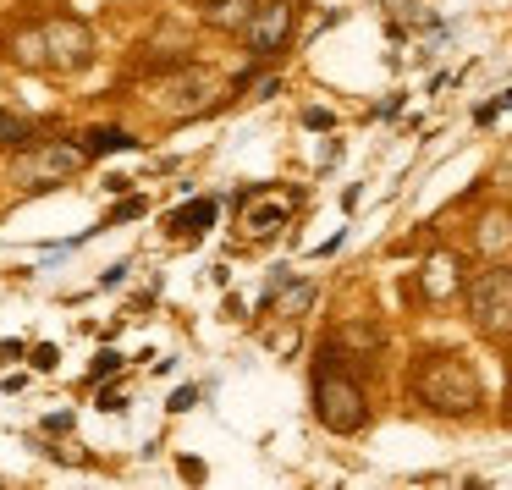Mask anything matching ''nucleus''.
<instances>
[{"label": "nucleus", "instance_id": "1", "mask_svg": "<svg viewBox=\"0 0 512 490\" xmlns=\"http://www.w3.org/2000/svg\"><path fill=\"white\" fill-rule=\"evenodd\" d=\"M413 397L435 413H474L485 402V386L463 353H424L413 369Z\"/></svg>", "mask_w": 512, "mask_h": 490}, {"label": "nucleus", "instance_id": "9", "mask_svg": "<svg viewBox=\"0 0 512 490\" xmlns=\"http://www.w3.org/2000/svg\"><path fill=\"white\" fill-rule=\"evenodd\" d=\"M254 12H259V0H199L204 28H215V34H243Z\"/></svg>", "mask_w": 512, "mask_h": 490}, {"label": "nucleus", "instance_id": "14", "mask_svg": "<svg viewBox=\"0 0 512 490\" xmlns=\"http://www.w3.org/2000/svg\"><path fill=\"white\" fill-rule=\"evenodd\" d=\"M0 144H28V122H23V116L0 111Z\"/></svg>", "mask_w": 512, "mask_h": 490}, {"label": "nucleus", "instance_id": "12", "mask_svg": "<svg viewBox=\"0 0 512 490\" xmlns=\"http://www.w3.org/2000/svg\"><path fill=\"white\" fill-rule=\"evenodd\" d=\"M215 221V199H193L188 210L171 215V232H188V226H210Z\"/></svg>", "mask_w": 512, "mask_h": 490}, {"label": "nucleus", "instance_id": "11", "mask_svg": "<svg viewBox=\"0 0 512 490\" xmlns=\"http://www.w3.org/2000/svg\"><path fill=\"white\" fill-rule=\"evenodd\" d=\"M12 50H17V61H23V67H45V39H39V23L23 28V34L12 39Z\"/></svg>", "mask_w": 512, "mask_h": 490}, {"label": "nucleus", "instance_id": "6", "mask_svg": "<svg viewBox=\"0 0 512 490\" xmlns=\"http://www.w3.org/2000/svg\"><path fill=\"white\" fill-rule=\"evenodd\" d=\"M215 100H221V83H215L210 72H177V78L166 83V94H160V111L182 122V116L210 111Z\"/></svg>", "mask_w": 512, "mask_h": 490}, {"label": "nucleus", "instance_id": "4", "mask_svg": "<svg viewBox=\"0 0 512 490\" xmlns=\"http://www.w3.org/2000/svg\"><path fill=\"white\" fill-rule=\"evenodd\" d=\"M468 314H474L479 331L512 336V270L507 265H496V270L468 281Z\"/></svg>", "mask_w": 512, "mask_h": 490}, {"label": "nucleus", "instance_id": "8", "mask_svg": "<svg viewBox=\"0 0 512 490\" xmlns=\"http://www.w3.org/2000/svg\"><path fill=\"white\" fill-rule=\"evenodd\" d=\"M419 287H424V298L430 303H446V298H457L463 292V259L457 254H430L424 259V270H419Z\"/></svg>", "mask_w": 512, "mask_h": 490}, {"label": "nucleus", "instance_id": "10", "mask_svg": "<svg viewBox=\"0 0 512 490\" xmlns=\"http://www.w3.org/2000/svg\"><path fill=\"white\" fill-rule=\"evenodd\" d=\"M287 215H292V199H265L259 210H248L243 232H254V237H270L276 226H287Z\"/></svg>", "mask_w": 512, "mask_h": 490}, {"label": "nucleus", "instance_id": "13", "mask_svg": "<svg viewBox=\"0 0 512 490\" xmlns=\"http://www.w3.org/2000/svg\"><path fill=\"white\" fill-rule=\"evenodd\" d=\"M309 298H314L309 281H292V287H281V292H276V314H298V309H309Z\"/></svg>", "mask_w": 512, "mask_h": 490}, {"label": "nucleus", "instance_id": "3", "mask_svg": "<svg viewBox=\"0 0 512 490\" xmlns=\"http://www.w3.org/2000/svg\"><path fill=\"white\" fill-rule=\"evenodd\" d=\"M89 166V149H78L72 138H45V144H28L17 155V182L23 188H56V182L78 177Z\"/></svg>", "mask_w": 512, "mask_h": 490}, {"label": "nucleus", "instance_id": "19", "mask_svg": "<svg viewBox=\"0 0 512 490\" xmlns=\"http://www.w3.org/2000/svg\"><path fill=\"white\" fill-rule=\"evenodd\" d=\"M507 402H512V391H507Z\"/></svg>", "mask_w": 512, "mask_h": 490}, {"label": "nucleus", "instance_id": "5", "mask_svg": "<svg viewBox=\"0 0 512 490\" xmlns=\"http://www.w3.org/2000/svg\"><path fill=\"white\" fill-rule=\"evenodd\" d=\"M39 39H45V67L50 72H83L94 61V34L83 17H45L39 23Z\"/></svg>", "mask_w": 512, "mask_h": 490}, {"label": "nucleus", "instance_id": "17", "mask_svg": "<svg viewBox=\"0 0 512 490\" xmlns=\"http://www.w3.org/2000/svg\"><path fill=\"white\" fill-rule=\"evenodd\" d=\"M105 375H116V353H105L100 364H94V380H105Z\"/></svg>", "mask_w": 512, "mask_h": 490}, {"label": "nucleus", "instance_id": "7", "mask_svg": "<svg viewBox=\"0 0 512 490\" xmlns=\"http://www.w3.org/2000/svg\"><path fill=\"white\" fill-rule=\"evenodd\" d=\"M287 34H292V6H287V0L259 6V12L248 17V28H243V39H248V50H254V56H276V50L287 45Z\"/></svg>", "mask_w": 512, "mask_h": 490}, {"label": "nucleus", "instance_id": "16", "mask_svg": "<svg viewBox=\"0 0 512 490\" xmlns=\"http://www.w3.org/2000/svg\"><path fill=\"white\" fill-rule=\"evenodd\" d=\"M122 144H133L127 133H100L94 138V155H111V149H122Z\"/></svg>", "mask_w": 512, "mask_h": 490}, {"label": "nucleus", "instance_id": "2", "mask_svg": "<svg viewBox=\"0 0 512 490\" xmlns=\"http://www.w3.org/2000/svg\"><path fill=\"white\" fill-rule=\"evenodd\" d=\"M314 413L331 435H358L369 424V397L347 369H336V353H325V364L314 369Z\"/></svg>", "mask_w": 512, "mask_h": 490}, {"label": "nucleus", "instance_id": "18", "mask_svg": "<svg viewBox=\"0 0 512 490\" xmlns=\"http://www.w3.org/2000/svg\"><path fill=\"white\" fill-rule=\"evenodd\" d=\"M496 182H512V155H507V160H501V166H496Z\"/></svg>", "mask_w": 512, "mask_h": 490}, {"label": "nucleus", "instance_id": "15", "mask_svg": "<svg viewBox=\"0 0 512 490\" xmlns=\"http://www.w3.org/2000/svg\"><path fill=\"white\" fill-rule=\"evenodd\" d=\"M507 243V215H490L485 221V248H501Z\"/></svg>", "mask_w": 512, "mask_h": 490}]
</instances>
